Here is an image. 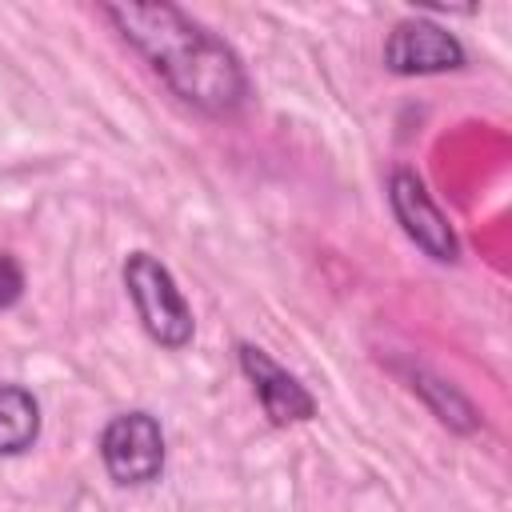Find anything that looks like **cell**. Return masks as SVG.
<instances>
[{
    "label": "cell",
    "instance_id": "6da1fadb",
    "mask_svg": "<svg viewBox=\"0 0 512 512\" xmlns=\"http://www.w3.org/2000/svg\"><path fill=\"white\" fill-rule=\"evenodd\" d=\"M116 32L148 60V68L204 116H232L248 100L240 56L176 4H104Z\"/></svg>",
    "mask_w": 512,
    "mask_h": 512
},
{
    "label": "cell",
    "instance_id": "7a4b0ae2",
    "mask_svg": "<svg viewBox=\"0 0 512 512\" xmlns=\"http://www.w3.org/2000/svg\"><path fill=\"white\" fill-rule=\"evenodd\" d=\"M124 288H128V300L144 324V332L164 344V348H184L196 332L192 324V308L188 300L180 296L172 272L152 256V252H132L124 260Z\"/></svg>",
    "mask_w": 512,
    "mask_h": 512
},
{
    "label": "cell",
    "instance_id": "3957f363",
    "mask_svg": "<svg viewBox=\"0 0 512 512\" xmlns=\"http://www.w3.org/2000/svg\"><path fill=\"white\" fill-rule=\"evenodd\" d=\"M100 460L108 476L124 488L152 484L164 472V432L148 412L112 416L100 432Z\"/></svg>",
    "mask_w": 512,
    "mask_h": 512
},
{
    "label": "cell",
    "instance_id": "277c9868",
    "mask_svg": "<svg viewBox=\"0 0 512 512\" xmlns=\"http://www.w3.org/2000/svg\"><path fill=\"white\" fill-rule=\"evenodd\" d=\"M388 204H392V216L404 228V236L424 256H432L440 264H452L460 256V244H456V232H452L448 216L432 204L424 180L412 168H396L392 172V180H388Z\"/></svg>",
    "mask_w": 512,
    "mask_h": 512
},
{
    "label": "cell",
    "instance_id": "5b68a950",
    "mask_svg": "<svg viewBox=\"0 0 512 512\" xmlns=\"http://www.w3.org/2000/svg\"><path fill=\"white\" fill-rule=\"evenodd\" d=\"M384 68L396 76H436L464 68V44L432 20H400L384 40Z\"/></svg>",
    "mask_w": 512,
    "mask_h": 512
},
{
    "label": "cell",
    "instance_id": "8992f818",
    "mask_svg": "<svg viewBox=\"0 0 512 512\" xmlns=\"http://www.w3.org/2000/svg\"><path fill=\"white\" fill-rule=\"evenodd\" d=\"M236 356H240V372H244V376L252 380V388H256V400H260L264 416H268L276 428H288V424H300V420H312V416H316L312 392H308L288 368H280L264 348L240 344Z\"/></svg>",
    "mask_w": 512,
    "mask_h": 512
},
{
    "label": "cell",
    "instance_id": "52a82bcc",
    "mask_svg": "<svg viewBox=\"0 0 512 512\" xmlns=\"http://www.w3.org/2000/svg\"><path fill=\"white\" fill-rule=\"evenodd\" d=\"M40 436V404L20 384H0V456H20Z\"/></svg>",
    "mask_w": 512,
    "mask_h": 512
},
{
    "label": "cell",
    "instance_id": "ba28073f",
    "mask_svg": "<svg viewBox=\"0 0 512 512\" xmlns=\"http://www.w3.org/2000/svg\"><path fill=\"white\" fill-rule=\"evenodd\" d=\"M412 380H420V384H412V388H420L424 396H428V404L436 408V416L444 420V424H452V428H460V432H472L476 428V416H472V404L464 400V396H456L448 384H440V380H428L424 372H412Z\"/></svg>",
    "mask_w": 512,
    "mask_h": 512
},
{
    "label": "cell",
    "instance_id": "9c48e42d",
    "mask_svg": "<svg viewBox=\"0 0 512 512\" xmlns=\"http://www.w3.org/2000/svg\"><path fill=\"white\" fill-rule=\"evenodd\" d=\"M20 296H24V272L8 252H0V308H12Z\"/></svg>",
    "mask_w": 512,
    "mask_h": 512
}]
</instances>
